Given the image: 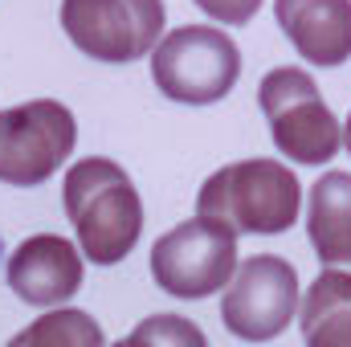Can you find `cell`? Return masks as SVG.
Masks as SVG:
<instances>
[{"mask_svg": "<svg viewBox=\"0 0 351 347\" xmlns=\"http://www.w3.org/2000/svg\"><path fill=\"white\" fill-rule=\"evenodd\" d=\"M62 204L78 233V250L94 265H119L143 237V196L123 164L86 156L66 168Z\"/></svg>", "mask_w": 351, "mask_h": 347, "instance_id": "cell-1", "label": "cell"}, {"mask_svg": "<svg viewBox=\"0 0 351 347\" xmlns=\"http://www.w3.org/2000/svg\"><path fill=\"white\" fill-rule=\"evenodd\" d=\"M196 213L225 221L237 229V237H278L290 233L302 217V184L294 168L278 160H237L200 184Z\"/></svg>", "mask_w": 351, "mask_h": 347, "instance_id": "cell-2", "label": "cell"}, {"mask_svg": "<svg viewBox=\"0 0 351 347\" xmlns=\"http://www.w3.org/2000/svg\"><path fill=\"white\" fill-rule=\"evenodd\" d=\"M258 102L278 156H286L290 164L323 168L339 156L343 123L302 66H274L258 86Z\"/></svg>", "mask_w": 351, "mask_h": 347, "instance_id": "cell-3", "label": "cell"}, {"mask_svg": "<svg viewBox=\"0 0 351 347\" xmlns=\"http://www.w3.org/2000/svg\"><path fill=\"white\" fill-rule=\"evenodd\" d=\"M152 78L164 98L213 106L241 78V49L221 25H180L152 49Z\"/></svg>", "mask_w": 351, "mask_h": 347, "instance_id": "cell-4", "label": "cell"}, {"mask_svg": "<svg viewBox=\"0 0 351 347\" xmlns=\"http://www.w3.org/2000/svg\"><path fill=\"white\" fill-rule=\"evenodd\" d=\"M241 246L237 229H229L217 217H192L176 229L160 233L152 246V278L164 294L196 302L208 294H221L229 278L237 274Z\"/></svg>", "mask_w": 351, "mask_h": 347, "instance_id": "cell-5", "label": "cell"}, {"mask_svg": "<svg viewBox=\"0 0 351 347\" xmlns=\"http://www.w3.org/2000/svg\"><path fill=\"white\" fill-rule=\"evenodd\" d=\"M78 143V119L58 98H29L0 110V184L37 188L62 164H70Z\"/></svg>", "mask_w": 351, "mask_h": 347, "instance_id": "cell-6", "label": "cell"}, {"mask_svg": "<svg viewBox=\"0 0 351 347\" xmlns=\"http://www.w3.org/2000/svg\"><path fill=\"white\" fill-rule=\"evenodd\" d=\"M58 16L70 45L106 66L139 62L168 33L164 0H62Z\"/></svg>", "mask_w": 351, "mask_h": 347, "instance_id": "cell-7", "label": "cell"}, {"mask_svg": "<svg viewBox=\"0 0 351 347\" xmlns=\"http://www.w3.org/2000/svg\"><path fill=\"white\" fill-rule=\"evenodd\" d=\"M298 270L278 254H254L237 261V274L221 290V323L245 344H269L298 319Z\"/></svg>", "mask_w": 351, "mask_h": 347, "instance_id": "cell-8", "label": "cell"}, {"mask_svg": "<svg viewBox=\"0 0 351 347\" xmlns=\"http://www.w3.org/2000/svg\"><path fill=\"white\" fill-rule=\"evenodd\" d=\"M4 282L21 302H29L37 311H53V307H66L82 290L86 258H82L78 241H70L62 233H33L8 254Z\"/></svg>", "mask_w": 351, "mask_h": 347, "instance_id": "cell-9", "label": "cell"}, {"mask_svg": "<svg viewBox=\"0 0 351 347\" xmlns=\"http://www.w3.org/2000/svg\"><path fill=\"white\" fill-rule=\"evenodd\" d=\"M274 16L306 66L335 70L351 58V0H274Z\"/></svg>", "mask_w": 351, "mask_h": 347, "instance_id": "cell-10", "label": "cell"}, {"mask_svg": "<svg viewBox=\"0 0 351 347\" xmlns=\"http://www.w3.org/2000/svg\"><path fill=\"white\" fill-rule=\"evenodd\" d=\"M306 237L319 265L351 270V172H323L311 184Z\"/></svg>", "mask_w": 351, "mask_h": 347, "instance_id": "cell-11", "label": "cell"}, {"mask_svg": "<svg viewBox=\"0 0 351 347\" xmlns=\"http://www.w3.org/2000/svg\"><path fill=\"white\" fill-rule=\"evenodd\" d=\"M16 347H106V335L98 327V319L78 311V307H53L41 311V319H33L25 331H16Z\"/></svg>", "mask_w": 351, "mask_h": 347, "instance_id": "cell-12", "label": "cell"}, {"mask_svg": "<svg viewBox=\"0 0 351 347\" xmlns=\"http://www.w3.org/2000/svg\"><path fill=\"white\" fill-rule=\"evenodd\" d=\"M127 347H208V339L184 315H147L131 327Z\"/></svg>", "mask_w": 351, "mask_h": 347, "instance_id": "cell-13", "label": "cell"}, {"mask_svg": "<svg viewBox=\"0 0 351 347\" xmlns=\"http://www.w3.org/2000/svg\"><path fill=\"white\" fill-rule=\"evenodd\" d=\"M298 331H302L306 347H351V302L323 311L319 319H311Z\"/></svg>", "mask_w": 351, "mask_h": 347, "instance_id": "cell-14", "label": "cell"}, {"mask_svg": "<svg viewBox=\"0 0 351 347\" xmlns=\"http://www.w3.org/2000/svg\"><path fill=\"white\" fill-rule=\"evenodd\" d=\"M213 25H250L265 0H192Z\"/></svg>", "mask_w": 351, "mask_h": 347, "instance_id": "cell-15", "label": "cell"}, {"mask_svg": "<svg viewBox=\"0 0 351 347\" xmlns=\"http://www.w3.org/2000/svg\"><path fill=\"white\" fill-rule=\"evenodd\" d=\"M343 147H348V156H351V115L343 119Z\"/></svg>", "mask_w": 351, "mask_h": 347, "instance_id": "cell-16", "label": "cell"}, {"mask_svg": "<svg viewBox=\"0 0 351 347\" xmlns=\"http://www.w3.org/2000/svg\"><path fill=\"white\" fill-rule=\"evenodd\" d=\"M110 347H127V339H119V344H110Z\"/></svg>", "mask_w": 351, "mask_h": 347, "instance_id": "cell-17", "label": "cell"}, {"mask_svg": "<svg viewBox=\"0 0 351 347\" xmlns=\"http://www.w3.org/2000/svg\"><path fill=\"white\" fill-rule=\"evenodd\" d=\"M8 347H16V344H8Z\"/></svg>", "mask_w": 351, "mask_h": 347, "instance_id": "cell-18", "label": "cell"}]
</instances>
